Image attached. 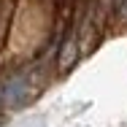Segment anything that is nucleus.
I'll list each match as a JSON object with an SVG mask.
<instances>
[{"mask_svg":"<svg viewBox=\"0 0 127 127\" xmlns=\"http://www.w3.org/2000/svg\"><path fill=\"white\" fill-rule=\"evenodd\" d=\"M27 89H30V76L27 73H16L5 81V87L0 89V97L5 108H22L27 103Z\"/></svg>","mask_w":127,"mask_h":127,"instance_id":"f257e3e1","label":"nucleus"},{"mask_svg":"<svg viewBox=\"0 0 127 127\" xmlns=\"http://www.w3.org/2000/svg\"><path fill=\"white\" fill-rule=\"evenodd\" d=\"M76 60H78V41H76V32H70V35H65V41L60 46V57H57L60 70H70L76 65Z\"/></svg>","mask_w":127,"mask_h":127,"instance_id":"f03ea898","label":"nucleus"}]
</instances>
